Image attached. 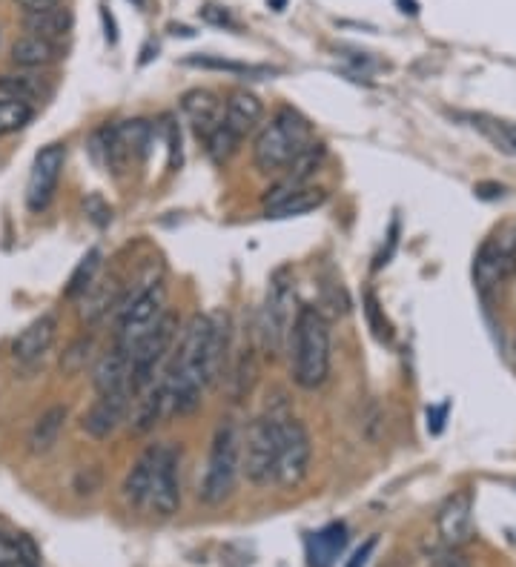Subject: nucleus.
<instances>
[{
	"label": "nucleus",
	"mask_w": 516,
	"mask_h": 567,
	"mask_svg": "<svg viewBox=\"0 0 516 567\" xmlns=\"http://www.w3.org/2000/svg\"><path fill=\"white\" fill-rule=\"evenodd\" d=\"M290 376L301 390H319L330 378V321L316 307H299L290 330Z\"/></svg>",
	"instance_id": "obj_1"
},
{
	"label": "nucleus",
	"mask_w": 516,
	"mask_h": 567,
	"mask_svg": "<svg viewBox=\"0 0 516 567\" xmlns=\"http://www.w3.org/2000/svg\"><path fill=\"white\" fill-rule=\"evenodd\" d=\"M313 126L293 106H281L279 112L270 118V124L256 135L253 141V164L261 175H276L279 178L284 169L299 158L304 149L310 147Z\"/></svg>",
	"instance_id": "obj_2"
},
{
	"label": "nucleus",
	"mask_w": 516,
	"mask_h": 567,
	"mask_svg": "<svg viewBox=\"0 0 516 567\" xmlns=\"http://www.w3.org/2000/svg\"><path fill=\"white\" fill-rule=\"evenodd\" d=\"M241 473V430L233 419H224L213 433L207 467L198 484V499L210 507L224 504L236 490Z\"/></svg>",
	"instance_id": "obj_3"
},
{
	"label": "nucleus",
	"mask_w": 516,
	"mask_h": 567,
	"mask_svg": "<svg viewBox=\"0 0 516 567\" xmlns=\"http://www.w3.org/2000/svg\"><path fill=\"white\" fill-rule=\"evenodd\" d=\"M296 287L290 270H279L270 278L264 307L258 313V338H261V353L276 361L284 356L287 344H290V330H293V318H296Z\"/></svg>",
	"instance_id": "obj_4"
},
{
	"label": "nucleus",
	"mask_w": 516,
	"mask_h": 567,
	"mask_svg": "<svg viewBox=\"0 0 516 567\" xmlns=\"http://www.w3.org/2000/svg\"><path fill=\"white\" fill-rule=\"evenodd\" d=\"M167 313V287L164 281H147L135 293L124 295L118 307V330H115V344L121 350L132 353L144 338L158 327V321Z\"/></svg>",
	"instance_id": "obj_5"
},
{
	"label": "nucleus",
	"mask_w": 516,
	"mask_h": 567,
	"mask_svg": "<svg viewBox=\"0 0 516 567\" xmlns=\"http://www.w3.org/2000/svg\"><path fill=\"white\" fill-rule=\"evenodd\" d=\"M287 416L264 413L250 421V427L241 433V473L256 487H267L276 482V464H279L281 421Z\"/></svg>",
	"instance_id": "obj_6"
},
{
	"label": "nucleus",
	"mask_w": 516,
	"mask_h": 567,
	"mask_svg": "<svg viewBox=\"0 0 516 567\" xmlns=\"http://www.w3.org/2000/svg\"><path fill=\"white\" fill-rule=\"evenodd\" d=\"M178 327H181L178 315L167 310L164 318L158 321V327L129 353V393H132V399L141 390H147L152 381L161 376V370L167 367L175 338H178Z\"/></svg>",
	"instance_id": "obj_7"
},
{
	"label": "nucleus",
	"mask_w": 516,
	"mask_h": 567,
	"mask_svg": "<svg viewBox=\"0 0 516 567\" xmlns=\"http://www.w3.org/2000/svg\"><path fill=\"white\" fill-rule=\"evenodd\" d=\"M313 462V439L304 421L287 419L281 421V444H279V464H276V484L284 490H296L304 484Z\"/></svg>",
	"instance_id": "obj_8"
},
{
	"label": "nucleus",
	"mask_w": 516,
	"mask_h": 567,
	"mask_svg": "<svg viewBox=\"0 0 516 567\" xmlns=\"http://www.w3.org/2000/svg\"><path fill=\"white\" fill-rule=\"evenodd\" d=\"M178 464H181V453L170 444H158L150 490H147V502H144V510L155 519H170L178 513V504H181Z\"/></svg>",
	"instance_id": "obj_9"
},
{
	"label": "nucleus",
	"mask_w": 516,
	"mask_h": 567,
	"mask_svg": "<svg viewBox=\"0 0 516 567\" xmlns=\"http://www.w3.org/2000/svg\"><path fill=\"white\" fill-rule=\"evenodd\" d=\"M66 167V147L64 144H46L32 161L29 184H26V207L29 212H43L61 184V175Z\"/></svg>",
	"instance_id": "obj_10"
},
{
	"label": "nucleus",
	"mask_w": 516,
	"mask_h": 567,
	"mask_svg": "<svg viewBox=\"0 0 516 567\" xmlns=\"http://www.w3.org/2000/svg\"><path fill=\"white\" fill-rule=\"evenodd\" d=\"M129 407H132V393L121 390V393H104L89 404L84 416H81V427L86 436L104 441L115 436V430L129 419Z\"/></svg>",
	"instance_id": "obj_11"
},
{
	"label": "nucleus",
	"mask_w": 516,
	"mask_h": 567,
	"mask_svg": "<svg viewBox=\"0 0 516 567\" xmlns=\"http://www.w3.org/2000/svg\"><path fill=\"white\" fill-rule=\"evenodd\" d=\"M124 284L118 275H107V278H95V284L78 298V318L86 327L101 324L109 313H118L121 301H124Z\"/></svg>",
	"instance_id": "obj_12"
},
{
	"label": "nucleus",
	"mask_w": 516,
	"mask_h": 567,
	"mask_svg": "<svg viewBox=\"0 0 516 567\" xmlns=\"http://www.w3.org/2000/svg\"><path fill=\"white\" fill-rule=\"evenodd\" d=\"M439 536L445 545L462 547L465 542H471L473 536V499L468 490H459L453 493L448 502L442 504L439 510Z\"/></svg>",
	"instance_id": "obj_13"
},
{
	"label": "nucleus",
	"mask_w": 516,
	"mask_h": 567,
	"mask_svg": "<svg viewBox=\"0 0 516 567\" xmlns=\"http://www.w3.org/2000/svg\"><path fill=\"white\" fill-rule=\"evenodd\" d=\"M58 336V318L55 313H43L41 318H35L32 324H26L21 333L12 341V358L18 364H35L41 361L52 341Z\"/></svg>",
	"instance_id": "obj_14"
},
{
	"label": "nucleus",
	"mask_w": 516,
	"mask_h": 567,
	"mask_svg": "<svg viewBox=\"0 0 516 567\" xmlns=\"http://www.w3.org/2000/svg\"><path fill=\"white\" fill-rule=\"evenodd\" d=\"M181 112H184L187 121L193 124L195 135L204 141L215 126L221 124V118H224V101L215 95L213 89L195 86V89L181 95Z\"/></svg>",
	"instance_id": "obj_15"
},
{
	"label": "nucleus",
	"mask_w": 516,
	"mask_h": 567,
	"mask_svg": "<svg viewBox=\"0 0 516 567\" xmlns=\"http://www.w3.org/2000/svg\"><path fill=\"white\" fill-rule=\"evenodd\" d=\"M264 118V104L256 92H247V89H233L224 101V118L221 124L227 129H233L238 138L244 141L250 132H256L258 124Z\"/></svg>",
	"instance_id": "obj_16"
},
{
	"label": "nucleus",
	"mask_w": 516,
	"mask_h": 567,
	"mask_svg": "<svg viewBox=\"0 0 516 567\" xmlns=\"http://www.w3.org/2000/svg\"><path fill=\"white\" fill-rule=\"evenodd\" d=\"M327 204V189L316 187V184H301V187L281 192L273 201L264 204V218H296V215H307V212L319 210Z\"/></svg>",
	"instance_id": "obj_17"
},
{
	"label": "nucleus",
	"mask_w": 516,
	"mask_h": 567,
	"mask_svg": "<svg viewBox=\"0 0 516 567\" xmlns=\"http://www.w3.org/2000/svg\"><path fill=\"white\" fill-rule=\"evenodd\" d=\"M347 525L344 522H330L322 530L307 536V567H333L347 547Z\"/></svg>",
	"instance_id": "obj_18"
},
{
	"label": "nucleus",
	"mask_w": 516,
	"mask_h": 567,
	"mask_svg": "<svg viewBox=\"0 0 516 567\" xmlns=\"http://www.w3.org/2000/svg\"><path fill=\"white\" fill-rule=\"evenodd\" d=\"M92 387L98 396L104 393H121L129 390V353L121 350L118 344H112V350L98 358L95 370H92Z\"/></svg>",
	"instance_id": "obj_19"
},
{
	"label": "nucleus",
	"mask_w": 516,
	"mask_h": 567,
	"mask_svg": "<svg viewBox=\"0 0 516 567\" xmlns=\"http://www.w3.org/2000/svg\"><path fill=\"white\" fill-rule=\"evenodd\" d=\"M230 350V321L213 315V324H210V338H207V350H204V364H201V378H204V387H215L218 378L224 376V361Z\"/></svg>",
	"instance_id": "obj_20"
},
{
	"label": "nucleus",
	"mask_w": 516,
	"mask_h": 567,
	"mask_svg": "<svg viewBox=\"0 0 516 567\" xmlns=\"http://www.w3.org/2000/svg\"><path fill=\"white\" fill-rule=\"evenodd\" d=\"M89 152H92V158L101 164V167H107L112 175H124L129 167V152L127 147L121 144V138H118V132H115V124L112 126H101V129H95L92 135H89Z\"/></svg>",
	"instance_id": "obj_21"
},
{
	"label": "nucleus",
	"mask_w": 516,
	"mask_h": 567,
	"mask_svg": "<svg viewBox=\"0 0 516 567\" xmlns=\"http://www.w3.org/2000/svg\"><path fill=\"white\" fill-rule=\"evenodd\" d=\"M23 26L29 35H38V38H46V41L58 43L64 41L72 29V12L66 6H49V9H38V12H26L23 15Z\"/></svg>",
	"instance_id": "obj_22"
},
{
	"label": "nucleus",
	"mask_w": 516,
	"mask_h": 567,
	"mask_svg": "<svg viewBox=\"0 0 516 567\" xmlns=\"http://www.w3.org/2000/svg\"><path fill=\"white\" fill-rule=\"evenodd\" d=\"M61 58V46L38 35H23L12 43V63L21 69H43Z\"/></svg>",
	"instance_id": "obj_23"
},
{
	"label": "nucleus",
	"mask_w": 516,
	"mask_h": 567,
	"mask_svg": "<svg viewBox=\"0 0 516 567\" xmlns=\"http://www.w3.org/2000/svg\"><path fill=\"white\" fill-rule=\"evenodd\" d=\"M155 453H158V444L147 447L135 464L129 467V473L124 476V484H121V493L127 499L129 507H138L144 510V502H147V490H150V479H152V467H155Z\"/></svg>",
	"instance_id": "obj_24"
},
{
	"label": "nucleus",
	"mask_w": 516,
	"mask_h": 567,
	"mask_svg": "<svg viewBox=\"0 0 516 567\" xmlns=\"http://www.w3.org/2000/svg\"><path fill=\"white\" fill-rule=\"evenodd\" d=\"M499 284H505V278H502V270H499L494 238H488L479 247L476 258H473V287H476V293L482 295L485 301H491V295L499 290Z\"/></svg>",
	"instance_id": "obj_25"
},
{
	"label": "nucleus",
	"mask_w": 516,
	"mask_h": 567,
	"mask_svg": "<svg viewBox=\"0 0 516 567\" xmlns=\"http://www.w3.org/2000/svg\"><path fill=\"white\" fill-rule=\"evenodd\" d=\"M64 424H66L64 404L49 407L41 419L32 424V430H29V450H32V453H49V450L58 444V439H61Z\"/></svg>",
	"instance_id": "obj_26"
},
{
	"label": "nucleus",
	"mask_w": 516,
	"mask_h": 567,
	"mask_svg": "<svg viewBox=\"0 0 516 567\" xmlns=\"http://www.w3.org/2000/svg\"><path fill=\"white\" fill-rule=\"evenodd\" d=\"M115 132H118L121 144L127 147L129 158H147L152 141H155L158 126L152 124V121H147V118H129V121L115 124Z\"/></svg>",
	"instance_id": "obj_27"
},
{
	"label": "nucleus",
	"mask_w": 516,
	"mask_h": 567,
	"mask_svg": "<svg viewBox=\"0 0 516 567\" xmlns=\"http://www.w3.org/2000/svg\"><path fill=\"white\" fill-rule=\"evenodd\" d=\"M187 66H198V69H213V72H227V75H236V78H247V81H258V78H267V75H276V69H267V66H256V63H241V61H227L221 55H190Z\"/></svg>",
	"instance_id": "obj_28"
},
{
	"label": "nucleus",
	"mask_w": 516,
	"mask_h": 567,
	"mask_svg": "<svg viewBox=\"0 0 516 567\" xmlns=\"http://www.w3.org/2000/svg\"><path fill=\"white\" fill-rule=\"evenodd\" d=\"M258 378V358H256V347H241L233 358V370H230V381H233V399L244 401L253 387H256Z\"/></svg>",
	"instance_id": "obj_29"
},
{
	"label": "nucleus",
	"mask_w": 516,
	"mask_h": 567,
	"mask_svg": "<svg viewBox=\"0 0 516 567\" xmlns=\"http://www.w3.org/2000/svg\"><path fill=\"white\" fill-rule=\"evenodd\" d=\"M101 258H104V252L98 250V247H92V250L86 252L84 258L78 261V267L72 270L69 275V281H66V290L64 295L69 301H78L81 295L95 284V278H98V270H101Z\"/></svg>",
	"instance_id": "obj_30"
},
{
	"label": "nucleus",
	"mask_w": 516,
	"mask_h": 567,
	"mask_svg": "<svg viewBox=\"0 0 516 567\" xmlns=\"http://www.w3.org/2000/svg\"><path fill=\"white\" fill-rule=\"evenodd\" d=\"M32 118H35V106L0 95V138L26 129V126L32 124Z\"/></svg>",
	"instance_id": "obj_31"
},
{
	"label": "nucleus",
	"mask_w": 516,
	"mask_h": 567,
	"mask_svg": "<svg viewBox=\"0 0 516 567\" xmlns=\"http://www.w3.org/2000/svg\"><path fill=\"white\" fill-rule=\"evenodd\" d=\"M0 567H38L35 547L23 536L0 533Z\"/></svg>",
	"instance_id": "obj_32"
},
{
	"label": "nucleus",
	"mask_w": 516,
	"mask_h": 567,
	"mask_svg": "<svg viewBox=\"0 0 516 567\" xmlns=\"http://www.w3.org/2000/svg\"><path fill=\"white\" fill-rule=\"evenodd\" d=\"M238 147H241V138L224 124L215 126L213 132L204 138V149H207V155L213 158L215 164H227L238 152Z\"/></svg>",
	"instance_id": "obj_33"
},
{
	"label": "nucleus",
	"mask_w": 516,
	"mask_h": 567,
	"mask_svg": "<svg viewBox=\"0 0 516 567\" xmlns=\"http://www.w3.org/2000/svg\"><path fill=\"white\" fill-rule=\"evenodd\" d=\"M43 92L41 78L35 75H0V95L3 98H15V101H32Z\"/></svg>",
	"instance_id": "obj_34"
},
{
	"label": "nucleus",
	"mask_w": 516,
	"mask_h": 567,
	"mask_svg": "<svg viewBox=\"0 0 516 567\" xmlns=\"http://www.w3.org/2000/svg\"><path fill=\"white\" fill-rule=\"evenodd\" d=\"M92 350H95L92 336L75 338V341L66 347L64 356H61V370H64V376H78V373H84L89 358H92Z\"/></svg>",
	"instance_id": "obj_35"
},
{
	"label": "nucleus",
	"mask_w": 516,
	"mask_h": 567,
	"mask_svg": "<svg viewBox=\"0 0 516 567\" xmlns=\"http://www.w3.org/2000/svg\"><path fill=\"white\" fill-rule=\"evenodd\" d=\"M365 315L370 330H373V336L379 338V341H390V338H393V327H390V321L385 318V310L379 307L376 295L370 293V290L365 293Z\"/></svg>",
	"instance_id": "obj_36"
},
{
	"label": "nucleus",
	"mask_w": 516,
	"mask_h": 567,
	"mask_svg": "<svg viewBox=\"0 0 516 567\" xmlns=\"http://www.w3.org/2000/svg\"><path fill=\"white\" fill-rule=\"evenodd\" d=\"M155 126H158V129L164 132V138H167V169L175 172V169L181 167V129H178L172 115H164L161 124Z\"/></svg>",
	"instance_id": "obj_37"
},
{
	"label": "nucleus",
	"mask_w": 516,
	"mask_h": 567,
	"mask_svg": "<svg viewBox=\"0 0 516 567\" xmlns=\"http://www.w3.org/2000/svg\"><path fill=\"white\" fill-rule=\"evenodd\" d=\"M485 129V135L494 141L496 147L505 149L516 155V124H505V121H488V124H479Z\"/></svg>",
	"instance_id": "obj_38"
},
{
	"label": "nucleus",
	"mask_w": 516,
	"mask_h": 567,
	"mask_svg": "<svg viewBox=\"0 0 516 567\" xmlns=\"http://www.w3.org/2000/svg\"><path fill=\"white\" fill-rule=\"evenodd\" d=\"M430 565L433 567H471V562H468V556H465L459 547L445 545V547L430 550Z\"/></svg>",
	"instance_id": "obj_39"
},
{
	"label": "nucleus",
	"mask_w": 516,
	"mask_h": 567,
	"mask_svg": "<svg viewBox=\"0 0 516 567\" xmlns=\"http://www.w3.org/2000/svg\"><path fill=\"white\" fill-rule=\"evenodd\" d=\"M201 21L210 23V26H221V29H238L236 18L224 6H215V3L201 6Z\"/></svg>",
	"instance_id": "obj_40"
},
{
	"label": "nucleus",
	"mask_w": 516,
	"mask_h": 567,
	"mask_svg": "<svg viewBox=\"0 0 516 567\" xmlns=\"http://www.w3.org/2000/svg\"><path fill=\"white\" fill-rule=\"evenodd\" d=\"M84 210H86V218H89L92 224H98V227H107L109 221H112V207L104 204L101 195H92L89 201H84Z\"/></svg>",
	"instance_id": "obj_41"
},
{
	"label": "nucleus",
	"mask_w": 516,
	"mask_h": 567,
	"mask_svg": "<svg viewBox=\"0 0 516 567\" xmlns=\"http://www.w3.org/2000/svg\"><path fill=\"white\" fill-rule=\"evenodd\" d=\"M101 487V470L98 467H86L78 473V479H75V490L81 493V496H89V493H95Z\"/></svg>",
	"instance_id": "obj_42"
},
{
	"label": "nucleus",
	"mask_w": 516,
	"mask_h": 567,
	"mask_svg": "<svg viewBox=\"0 0 516 567\" xmlns=\"http://www.w3.org/2000/svg\"><path fill=\"white\" fill-rule=\"evenodd\" d=\"M445 416H448V404H439V407H430L428 410V430L433 436H439L442 433V427H445Z\"/></svg>",
	"instance_id": "obj_43"
},
{
	"label": "nucleus",
	"mask_w": 516,
	"mask_h": 567,
	"mask_svg": "<svg viewBox=\"0 0 516 567\" xmlns=\"http://www.w3.org/2000/svg\"><path fill=\"white\" fill-rule=\"evenodd\" d=\"M373 547H376V539H367L365 545L359 547L353 556H350V562H347V567H365L367 559H370V553H373Z\"/></svg>",
	"instance_id": "obj_44"
},
{
	"label": "nucleus",
	"mask_w": 516,
	"mask_h": 567,
	"mask_svg": "<svg viewBox=\"0 0 516 567\" xmlns=\"http://www.w3.org/2000/svg\"><path fill=\"white\" fill-rule=\"evenodd\" d=\"M21 9H26V12H38V9H49V6H58L61 0H15Z\"/></svg>",
	"instance_id": "obj_45"
},
{
	"label": "nucleus",
	"mask_w": 516,
	"mask_h": 567,
	"mask_svg": "<svg viewBox=\"0 0 516 567\" xmlns=\"http://www.w3.org/2000/svg\"><path fill=\"white\" fill-rule=\"evenodd\" d=\"M284 3H287V0H270V6H273L276 12H281V9H284Z\"/></svg>",
	"instance_id": "obj_46"
},
{
	"label": "nucleus",
	"mask_w": 516,
	"mask_h": 567,
	"mask_svg": "<svg viewBox=\"0 0 516 567\" xmlns=\"http://www.w3.org/2000/svg\"><path fill=\"white\" fill-rule=\"evenodd\" d=\"M135 3H138V6H144V0H135Z\"/></svg>",
	"instance_id": "obj_47"
},
{
	"label": "nucleus",
	"mask_w": 516,
	"mask_h": 567,
	"mask_svg": "<svg viewBox=\"0 0 516 567\" xmlns=\"http://www.w3.org/2000/svg\"><path fill=\"white\" fill-rule=\"evenodd\" d=\"M514 353H516V338H514Z\"/></svg>",
	"instance_id": "obj_48"
}]
</instances>
